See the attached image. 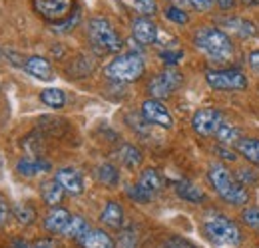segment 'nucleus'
Returning <instances> with one entry per match:
<instances>
[{"instance_id": "nucleus-1", "label": "nucleus", "mask_w": 259, "mask_h": 248, "mask_svg": "<svg viewBox=\"0 0 259 248\" xmlns=\"http://www.w3.org/2000/svg\"><path fill=\"white\" fill-rule=\"evenodd\" d=\"M194 44L199 52L207 56V60L218 64H226L233 58L235 46L231 38L222 28L215 26H203L194 34Z\"/></svg>"}, {"instance_id": "nucleus-2", "label": "nucleus", "mask_w": 259, "mask_h": 248, "mask_svg": "<svg viewBox=\"0 0 259 248\" xmlns=\"http://www.w3.org/2000/svg\"><path fill=\"white\" fill-rule=\"evenodd\" d=\"M203 234L215 248H237L241 244L239 226L222 213H209L203 218Z\"/></svg>"}, {"instance_id": "nucleus-3", "label": "nucleus", "mask_w": 259, "mask_h": 248, "mask_svg": "<svg viewBox=\"0 0 259 248\" xmlns=\"http://www.w3.org/2000/svg\"><path fill=\"white\" fill-rule=\"evenodd\" d=\"M207 179H209L211 187L215 189V193H218L226 203L235 205V207H241V205L247 203V199H249L247 189L241 185V183H237V181L229 175V171H227L222 163H213V165L209 167Z\"/></svg>"}, {"instance_id": "nucleus-4", "label": "nucleus", "mask_w": 259, "mask_h": 248, "mask_svg": "<svg viewBox=\"0 0 259 248\" xmlns=\"http://www.w3.org/2000/svg\"><path fill=\"white\" fill-rule=\"evenodd\" d=\"M88 40L100 54H116L122 50V40L108 18L94 16L88 22Z\"/></svg>"}, {"instance_id": "nucleus-5", "label": "nucleus", "mask_w": 259, "mask_h": 248, "mask_svg": "<svg viewBox=\"0 0 259 248\" xmlns=\"http://www.w3.org/2000/svg\"><path fill=\"white\" fill-rule=\"evenodd\" d=\"M144 70H146V64L142 60V56L130 52L114 58L104 68V74L114 82H136L144 76Z\"/></svg>"}, {"instance_id": "nucleus-6", "label": "nucleus", "mask_w": 259, "mask_h": 248, "mask_svg": "<svg viewBox=\"0 0 259 248\" xmlns=\"http://www.w3.org/2000/svg\"><path fill=\"white\" fill-rule=\"evenodd\" d=\"M205 82L209 88L218 92H243L247 88V78L241 70L224 68V70H207Z\"/></svg>"}, {"instance_id": "nucleus-7", "label": "nucleus", "mask_w": 259, "mask_h": 248, "mask_svg": "<svg viewBox=\"0 0 259 248\" xmlns=\"http://www.w3.org/2000/svg\"><path fill=\"white\" fill-rule=\"evenodd\" d=\"M180 86H182V74L174 68H167L150 80L148 92L154 99H163V97H169Z\"/></svg>"}, {"instance_id": "nucleus-8", "label": "nucleus", "mask_w": 259, "mask_h": 248, "mask_svg": "<svg viewBox=\"0 0 259 248\" xmlns=\"http://www.w3.org/2000/svg\"><path fill=\"white\" fill-rule=\"evenodd\" d=\"M34 10L44 20L56 24L74 14V0H34Z\"/></svg>"}, {"instance_id": "nucleus-9", "label": "nucleus", "mask_w": 259, "mask_h": 248, "mask_svg": "<svg viewBox=\"0 0 259 248\" xmlns=\"http://www.w3.org/2000/svg\"><path fill=\"white\" fill-rule=\"evenodd\" d=\"M224 123V115L222 111L213 109V107H203V109H197L192 117V127L197 135L201 137H211L218 133V129Z\"/></svg>"}, {"instance_id": "nucleus-10", "label": "nucleus", "mask_w": 259, "mask_h": 248, "mask_svg": "<svg viewBox=\"0 0 259 248\" xmlns=\"http://www.w3.org/2000/svg\"><path fill=\"white\" fill-rule=\"evenodd\" d=\"M142 117L146 119V123L158 125L163 129H171L174 127V117L169 113V109L162 103V99H146L142 103Z\"/></svg>"}, {"instance_id": "nucleus-11", "label": "nucleus", "mask_w": 259, "mask_h": 248, "mask_svg": "<svg viewBox=\"0 0 259 248\" xmlns=\"http://www.w3.org/2000/svg\"><path fill=\"white\" fill-rule=\"evenodd\" d=\"M132 36L138 44L150 46L158 40V24L150 16H138L132 20Z\"/></svg>"}, {"instance_id": "nucleus-12", "label": "nucleus", "mask_w": 259, "mask_h": 248, "mask_svg": "<svg viewBox=\"0 0 259 248\" xmlns=\"http://www.w3.org/2000/svg\"><path fill=\"white\" fill-rule=\"evenodd\" d=\"M54 179L58 181V185L64 189L68 195H82L84 193V177L78 169L74 167H62L56 171Z\"/></svg>"}, {"instance_id": "nucleus-13", "label": "nucleus", "mask_w": 259, "mask_h": 248, "mask_svg": "<svg viewBox=\"0 0 259 248\" xmlns=\"http://www.w3.org/2000/svg\"><path fill=\"white\" fill-rule=\"evenodd\" d=\"M22 68L32 76V78H38L42 82H50L54 78V72H52V66L46 58L42 56H30L26 58V62L22 64Z\"/></svg>"}, {"instance_id": "nucleus-14", "label": "nucleus", "mask_w": 259, "mask_h": 248, "mask_svg": "<svg viewBox=\"0 0 259 248\" xmlns=\"http://www.w3.org/2000/svg\"><path fill=\"white\" fill-rule=\"evenodd\" d=\"M70 218H72L70 211H66L62 207H52V211L44 218V228L48 232L62 234L66 230V226H68V222H70Z\"/></svg>"}, {"instance_id": "nucleus-15", "label": "nucleus", "mask_w": 259, "mask_h": 248, "mask_svg": "<svg viewBox=\"0 0 259 248\" xmlns=\"http://www.w3.org/2000/svg\"><path fill=\"white\" fill-rule=\"evenodd\" d=\"M80 248H116L112 236L100 228H90L80 240H76Z\"/></svg>"}, {"instance_id": "nucleus-16", "label": "nucleus", "mask_w": 259, "mask_h": 248, "mask_svg": "<svg viewBox=\"0 0 259 248\" xmlns=\"http://www.w3.org/2000/svg\"><path fill=\"white\" fill-rule=\"evenodd\" d=\"M16 171L22 175V177H36V175H42V173H48L50 171V163L44 161L42 157H24L16 163Z\"/></svg>"}, {"instance_id": "nucleus-17", "label": "nucleus", "mask_w": 259, "mask_h": 248, "mask_svg": "<svg viewBox=\"0 0 259 248\" xmlns=\"http://www.w3.org/2000/svg\"><path fill=\"white\" fill-rule=\"evenodd\" d=\"M100 220L106 226H110L114 230H120L124 226V209H122V205L116 203V201H108L104 211H102V215H100Z\"/></svg>"}, {"instance_id": "nucleus-18", "label": "nucleus", "mask_w": 259, "mask_h": 248, "mask_svg": "<svg viewBox=\"0 0 259 248\" xmlns=\"http://www.w3.org/2000/svg\"><path fill=\"white\" fill-rule=\"evenodd\" d=\"M176 193H178L180 199H184L188 203H194V205H199V203L205 201V193L199 187H195L194 183H190V181L176 183Z\"/></svg>"}, {"instance_id": "nucleus-19", "label": "nucleus", "mask_w": 259, "mask_h": 248, "mask_svg": "<svg viewBox=\"0 0 259 248\" xmlns=\"http://www.w3.org/2000/svg\"><path fill=\"white\" fill-rule=\"evenodd\" d=\"M64 189L58 185V181H46L40 187V195H42V201L50 207H58L62 203V197H64Z\"/></svg>"}, {"instance_id": "nucleus-20", "label": "nucleus", "mask_w": 259, "mask_h": 248, "mask_svg": "<svg viewBox=\"0 0 259 248\" xmlns=\"http://www.w3.org/2000/svg\"><path fill=\"white\" fill-rule=\"evenodd\" d=\"M138 185L142 187L144 191H148L150 195H156L163 187L162 175L156 169H144L142 175H140V179H138Z\"/></svg>"}, {"instance_id": "nucleus-21", "label": "nucleus", "mask_w": 259, "mask_h": 248, "mask_svg": "<svg viewBox=\"0 0 259 248\" xmlns=\"http://www.w3.org/2000/svg\"><path fill=\"white\" fill-rule=\"evenodd\" d=\"M235 149H237V153H241L247 161L259 165V139H255V137H241L235 143Z\"/></svg>"}, {"instance_id": "nucleus-22", "label": "nucleus", "mask_w": 259, "mask_h": 248, "mask_svg": "<svg viewBox=\"0 0 259 248\" xmlns=\"http://www.w3.org/2000/svg\"><path fill=\"white\" fill-rule=\"evenodd\" d=\"M118 159H120V163H122L126 169H138V167L142 165V153H140V149L134 147V145H130V143L120 147Z\"/></svg>"}, {"instance_id": "nucleus-23", "label": "nucleus", "mask_w": 259, "mask_h": 248, "mask_svg": "<svg viewBox=\"0 0 259 248\" xmlns=\"http://www.w3.org/2000/svg\"><path fill=\"white\" fill-rule=\"evenodd\" d=\"M88 230H90V224L86 222V218L80 217V215H74L70 218V222H68V226H66V230L62 234L72 238V240H80Z\"/></svg>"}, {"instance_id": "nucleus-24", "label": "nucleus", "mask_w": 259, "mask_h": 248, "mask_svg": "<svg viewBox=\"0 0 259 248\" xmlns=\"http://www.w3.org/2000/svg\"><path fill=\"white\" fill-rule=\"evenodd\" d=\"M96 179L106 187H116L120 183V171L110 165V163H104L96 169Z\"/></svg>"}, {"instance_id": "nucleus-25", "label": "nucleus", "mask_w": 259, "mask_h": 248, "mask_svg": "<svg viewBox=\"0 0 259 248\" xmlns=\"http://www.w3.org/2000/svg\"><path fill=\"white\" fill-rule=\"evenodd\" d=\"M40 99H42L44 105H48V107H52V109H60V107H64L66 105V95H64V92L58 90V88L42 90Z\"/></svg>"}, {"instance_id": "nucleus-26", "label": "nucleus", "mask_w": 259, "mask_h": 248, "mask_svg": "<svg viewBox=\"0 0 259 248\" xmlns=\"http://www.w3.org/2000/svg\"><path fill=\"white\" fill-rule=\"evenodd\" d=\"M215 139H218L222 145H233V143H237V141L241 139V131H239L235 125L224 121L222 127L218 129V133H215Z\"/></svg>"}, {"instance_id": "nucleus-27", "label": "nucleus", "mask_w": 259, "mask_h": 248, "mask_svg": "<svg viewBox=\"0 0 259 248\" xmlns=\"http://www.w3.org/2000/svg\"><path fill=\"white\" fill-rule=\"evenodd\" d=\"M118 248H138V232L134 226H126L120 230Z\"/></svg>"}, {"instance_id": "nucleus-28", "label": "nucleus", "mask_w": 259, "mask_h": 248, "mask_svg": "<svg viewBox=\"0 0 259 248\" xmlns=\"http://www.w3.org/2000/svg\"><path fill=\"white\" fill-rule=\"evenodd\" d=\"M227 24H229L231 30H235L239 36H243V38L255 34V26H253L251 22H247V20H241V18H235V20H233V18H229Z\"/></svg>"}, {"instance_id": "nucleus-29", "label": "nucleus", "mask_w": 259, "mask_h": 248, "mask_svg": "<svg viewBox=\"0 0 259 248\" xmlns=\"http://www.w3.org/2000/svg\"><path fill=\"white\" fill-rule=\"evenodd\" d=\"M14 217L20 224H32L36 218V211L30 205H16L14 207Z\"/></svg>"}, {"instance_id": "nucleus-30", "label": "nucleus", "mask_w": 259, "mask_h": 248, "mask_svg": "<svg viewBox=\"0 0 259 248\" xmlns=\"http://www.w3.org/2000/svg\"><path fill=\"white\" fill-rule=\"evenodd\" d=\"M165 18L169 20V22H174V24H188V20H190V16H188V12L186 10H182L180 6H167L165 8Z\"/></svg>"}, {"instance_id": "nucleus-31", "label": "nucleus", "mask_w": 259, "mask_h": 248, "mask_svg": "<svg viewBox=\"0 0 259 248\" xmlns=\"http://www.w3.org/2000/svg\"><path fill=\"white\" fill-rule=\"evenodd\" d=\"M132 6L142 14V16H154L158 12V4L156 0H130Z\"/></svg>"}, {"instance_id": "nucleus-32", "label": "nucleus", "mask_w": 259, "mask_h": 248, "mask_svg": "<svg viewBox=\"0 0 259 248\" xmlns=\"http://www.w3.org/2000/svg\"><path fill=\"white\" fill-rule=\"evenodd\" d=\"M126 193H128V197L134 203H150L152 197H154V195H150L148 191H144L138 183H136V185H130L128 189H126Z\"/></svg>"}, {"instance_id": "nucleus-33", "label": "nucleus", "mask_w": 259, "mask_h": 248, "mask_svg": "<svg viewBox=\"0 0 259 248\" xmlns=\"http://www.w3.org/2000/svg\"><path fill=\"white\" fill-rule=\"evenodd\" d=\"M78 20H80V10H74V14L72 16H68L66 20L62 22H56V24H52V30L56 32H68L74 28V24H78Z\"/></svg>"}, {"instance_id": "nucleus-34", "label": "nucleus", "mask_w": 259, "mask_h": 248, "mask_svg": "<svg viewBox=\"0 0 259 248\" xmlns=\"http://www.w3.org/2000/svg\"><path fill=\"white\" fill-rule=\"evenodd\" d=\"M241 220H243V222H245L249 228L259 230V209H255V207L245 209V211L241 213Z\"/></svg>"}, {"instance_id": "nucleus-35", "label": "nucleus", "mask_w": 259, "mask_h": 248, "mask_svg": "<svg viewBox=\"0 0 259 248\" xmlns=\"http://www.w3.org/2000/svg\"><path fill=\"white\" fill-rule=\"evenodd\" d=\"M160 56H162V60L167 66H176V64H180L184 60V52L182 50H165Z\"/></svg>"}, {"instance_id": "nucleus-36", "label": "nucleus", "mask_w": 259, "mask_h": 248, "mask_svg": "<svg viewBox=\"0 0 259 248\" xmlns=\"http://www.w3.org/2000/svg\"><path fill=\"white\" fill-rule=\"evenodd\" d=\"M162 248H195L190 240H186V238H180V236H171V238H167L165 242H163Z\"/></svg>"}, {"instance_id": "nucleus-37", "label": "nucleus", "mask_w": 259, "mask_h": 248, "mask_svg": "<svg viewBox=\"0 0 259 248\" xmlns=\"http://www.w3.org/2000/svg\"><path fill=\"white\" fill-rule=\"evenodd\" d=\"M10 217V207H8V201H6V197L4 195H0V226L8 220Z\"/></svg>"}, {"instance_id": "nucleus-38", "label": "nucleus", "mask_w": 259, "mask_h": 248, "mask_svg": "<svg viewBox=\"0 0 259 248\" xmlns=\"http://www.w3.org/2000/svg\"><path fill=\"white\" fill-rule=\"evenodd\" d=\"M192 6H194L195 10H199V12H205V10H209L218 0H188Z\"/></svg>"}, {"instance_id": "nucleus-39", "label": "nucleus", "mask_w": 259, "mask_h": 248, "mask_svg": "<svg viewBox=\"0 0 259 248\" xmlns=\"http://www.w3.org/2000/svg\"><path fill=\"white\" fill-rule=\"evenodd\" d=\"M255 181H257V175H255V173L241 171V173H239V181H237V183H241V185H247V183H249V185H251V183H255Z\"/></svg>"}, {"instance_id": "nucleus-40", "label": "nucleus", "mask_w": 259, "mask_h": 248, "mask_svg": "<svg viewBox=\"0 0 259 248\" xmlns=\"http://www.w3.org/2000/svg\"><path fill=\"white\" fill-rule=\"evenodd\" d=\"M247 60H249V66H251V68L259 74V50H253V52L249 54V58H247Z\"/></svg>"}, {"instance_id": "nucleus-41", "label": "nucleus", "mask_w": 259, "mask_h": 248, "mask_svg": "<svg viewBox=\"0 0 259 248\" xmlns=\"http://www.w3.org/2000/svg\"><path fill=\"white\" fill-rule=\"evenodd\" d=\"M30 248H56V244L48 238H42V240H36L34 244H30Z\"/></svg>"}, {"instance_id": "nucleus-42", "label": "nucleus", "mask_w": 259, "mask_h": 248, "mask_svg": "<svg viewBox=\"0 0 259 248\" xmlns=\"http://www.w3.org/2000/svg\"><path fill=\"white\" fill-rule=\"evenodd\" d=\"M218 4H220L224 10H227V8H231V6L235 4V0H218Z\"/></svg>"}, {"instance_id": "nucleus-43", "label": "nucleus", "mask_w": 259, "mask_h": 248, "mask_svg": "<svg viewBox=\"0 0 259 248\" xmlns=\"http://www.w3.org/2000/svg\"><path fill=\"white\" fill-rule=\"evenodd\" d=\"M220 155L226 157L227 161H235V157H237V155H229V151H227V149H224V147H220Z\"/></svg>"}, {"instance_id": "nucleus-44", "label": "nucleus", "mask_w": 259, "mask_h": 248, "mask_svg": "<svg viewBox=\"0 0 259 248\" xmlns=\"http://www.w3.org/2000/svg\"><path fill=\"white\" fill-rule=\"evenodd\" d=\"M241 4H245V6H257L259 0H241Z\"/></svg>"}, {"instance_id": "nucleus-45", "label": "nucleus", "mask_w": 259, "mask_h": 248, "mask_svg": "<svg viewBox=\"0 0 259 248\" xmlns=\"http://www.w3.org/2000/svg\"><path fill=\"white\" fill-rule=\"evenodd\" d=\"M169 2H174V4H184V2H188V0H169Z\"/></svg>"}]
</instances>
